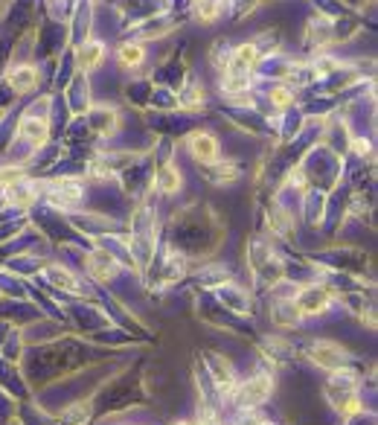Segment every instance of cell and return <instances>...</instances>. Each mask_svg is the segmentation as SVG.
<instances>
[{
	"instance_id": "cell-1",
	"label": "cell",
	"mask_w": 378,
	"mask_h": 425,
	"mask_svg": "<svg viewBox=\"0 0 378 425\" xmlns=\"http://www.w3.org/2000/svg\"><path fill=\"white\" fill-rule=\"evenodd\" d=\"M271 391H274L271 376L259 373V376H250L242 384H236V399H238L242 408H256V405H262L271 396Z\"/></svg>"
},
{
	"instance_id": "cell-2",
	"label": "cell",
	"mask_w": 378,
	"mask_h": 425,
	"mask_svg": "<svg viewBox=\"0 0 378 425\" xmlns=\"http://www.w3.org/2000/svg\"><path fill=\"white\" fill-rule=\"evenodd\" d=\"M309 358L317 367H323V370H341V367H346V361H349L346 350L335 341H314L309 346Z\"/></svg>"
},
{
	"instance_id": "cell-3",
	"label": "cell",
	"mask_w": 378,
	"mask_h": 425,
	"mask_svg": "<svg viewBox=\"0 0 378 425\" xmlns=\"http://www.w3.org/2000/svg\"><path fill=\"white\" fill-rule=\"evenodd\" d=\"M297 309H300V315H323L326 309L332 306V295L326 285H306L297 292Z\"/></svg>"
},
{
	"instance_id": "cell-4",
	"label": "cell",
	"mask_w": 378,
	"mask_h": 425,
	"mask_svg": "<svg viewBox=\"0 0 378 425\" xmlns=\"http://www.w3.org/2000/svg\"><path fill=\"white\" fill-rule=\"evenodd\" d=\"M187 149L192 158L201 163V166H210L218 161V151H222V146H218V137L210 131H192L189 140H187Z\"/></svg>"
},
{
	"instance_id": "cell-5",
	"label": "cell",
	"mask_w": 378,
	"mask_h": 425,
	"mask_svg": "<svg viewBox=\"0 0 378 425\" xmlns=\"http://www.w3.org/2000/svg\"><path fill=\"white\" fill-rule=\"evenodd\" d=\"M105 55H108L105 44L99 41V38H88V41H82V44H79V50H76V65L82 67L85 73H93V70L102 67Z\"/></svg>"
},
{
	"instance_id": "cell-6",
	"label": "cell",
	"mask_w": 378,
	"mask_h": 425,
	"mask_svg": "<svg viewBox=\"0 0 378 425\" xmlns=\"http://www.w3.org/2000/svg\"><path fill=\"white\" fill-rule=\"evenodd\" d=\"M18 137L32 146H44L50 137V123L44 117H24L21 126H18Z\"/></svg>"
},
{
	"instance_id": "cell-7",
	"label": "cell",
	"mask_w": 378,
	"mask_h": 425,
	"mask_svg": "<svg viewBox=\"0 0 378 425\" xmlns=\"http://www.w3.org/2000/svg\"><path fill=\"white\" fill-rule=\"evenodd\" d=\"M6 82L15 93H29L35 85H38V70L32 65H18L9 76H6Z\"/></svg>"
},
{
	"instance_id": "cell-8",
	"label": "cell",
	"mask_w": 378,
	"mask_h": 425,
	"mask_svg": "<svg viewBox=\"0 0 378 425\" xmlns=\"http://www.w3.org/2000/svg\"><path fill=\"white\" fill-rule=\"evenodd\" d=\"M116 62L119 67H126V70H134V67H140L146 62V50L143 44H137V41H123L116 47Z\"/></svg>"
},
{
	"instance_id": "cell-9",
	"label": "cell",
	"mask_w": 378,
	"mask_h": 425,
	"mask_svg": "<svg viewBox=\"0 0 378 425\" xmlns=\"http://www.w3.org/2000/svg\"><path fill=\"white\" fill-rule=\"evenodd\" d=\"M90 126L102 134V137H108V134H114L119 128V114L114 108H108V105H99L90 114Z\"/></svg>"
},
{
	"instance_id": "cell-10",
	"label": "cell",
	"mask_w": 378,
	"mask_h": 425,
	"mask_svg": "<svg viewBox=\"0 0 378 425\" xmlns=\"http://www.w3.org/2000/svg\"><path fill=\"white\" fill-rule=\"evenodd\" d=\"M154 187L163 192V196H172V192L181 189V172H177V166L172 163H163L161 169L154 172Z\"/></svg>"
},
{
	"instance_id": "cell-11",
	"label": "cell",
	"mask_w": 378,
	"mask_h": 425,
	"mask_svg": "<svg viewBox=\"0 0 378 425\" xmlns=\"http://www.w3.org/2000/svg\"><path fill=\"white\" fill-rule=\"evenodd\" d=\"M88 268H90V274L96 280L105 283V280H111L116 274V259L111 254H105V250H96V254L88 259Z\"/></svg>"
},
{
	"instance_id": "cell-12",
	"label": "cell",
	"mask_w": 378,
	"mask_h": 425,
	"mask_svg": "<svg viewBox=\"0 0 378 425\" xmlns=\"http://www.w3.org/2000/svg\"><path fill=\"white\" fill-rule=\"evenodd\" d=\"M300 309H297L294 300H280L274 309H271V321L276 326H294V323H300Z\"/></svg>"
},
{
	"instance_id": "cell-13",
	"label": "cell",
	"mask_w": 378,
	"mask_h": 425,
	"mask_svg": "<svg viewBox=\"0 0 378 425\" xmlns=\"http://www.w3.org/2000/svg\"><path fill=\"white\" fill-rule=\"evenodd\" d=\"M6 189H9V201L18 204V207H27V204L35 201V196H38L35 184H29V181H15V184H9Z\"/></svg>"
},
{
	"instance_id": "cell-14",
	"label": "cell",
	"mask_w": 378,
	"mask_h": 425,
	"mask_svg": "<svg viewBox=\"0 0 378 425\" xmlns=\"http://www.w3.org/2000/svg\"><path fill=\"white\" fill-rule=\"evenodd\" d=\"M192 9H195V18L201 24H212V21H218V15H222L224 4H218V0H195Z\"/></svg>"
},
{
	"instance_id": "cell-15",
	"label": "cell",
	"mask_w": 378,
	"mask_h": 425,
	"mask_svg": "<svg viewBox=\"0 0 378 425\" xmlns=\"http://www.w3.org/2000/svg\"><path fill=\"white\" fill-rule=\"evenodd\" d=\"M177 102H181L184 108H201V105H204V88H201V82L192 79V82H189V88H184V90H181V96H177Z\"/></svg>"
},
{
	"instance_id": "cell-16",
	"label": "cell",
	"mask_w": 378,
	"mask_h": 425,
	"mask_svg": "<svg viewBox=\"0 0 378 425\" xmlns=\"http://www.w3.org/2000/svg\"><path fill=\"white\" fill-rule=\"evenodd\" d=\"M47 277L53 280V285L65 288V292H79V285H76V277L67 271V268H58V265H53V268H47Z\"/></svg>"
},
{
	"instance_id": "cell-17",
	"label": "cell",
	"mask_w": 378,
	"mask_h": 425,
	"mask_svg": "<svg viewBox=\"0 0 378 425\" xmlns=\"http://www.w3.org/2000/svg\"><path fill=\"white\" fill-rule=\"evenodd\" d=\"M175 425H195V422H189V419H181V422H175Z\"/></svg>"
}]
</instances>
